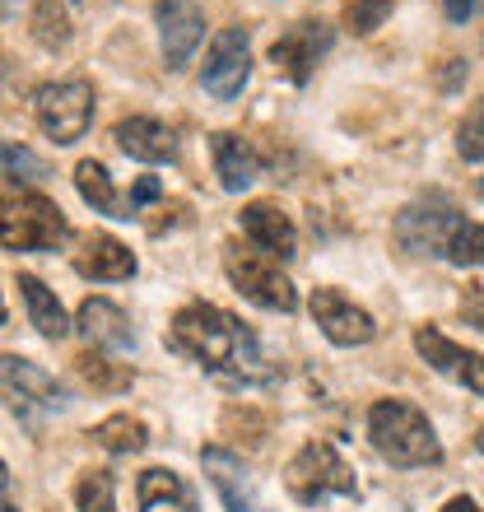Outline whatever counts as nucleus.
<instances>
[{"label": "nucleus", "mask_w": 484, "mask_h": 512, "mask_svg": "<svg viewBox=\"0 0 484 512\" xmlns=\"http://www.w3.org/2000/svg\"><path fill=\"white\" fill-rule=\"evenodd\" d=\"M168 345L229 382H266L270 378L256 336L233 312L215 308V303H187V308L173 317V326H168Z\"/></svg>", "instance_id": "nucleus-1"}, {"label": "nucleus", "mask_w": 484, "mask_h": 512, "mask_svg": "<svg viewBox=\"0 0 484 512\" xmlns=\"http://www.w3.org/2000/svg\"><path fill=\"white\" fill-rule=\"evenodd\" d=\"M70 238V219L42 191L0 182V247L5 252H56Z\"/></svg>", "instance_id": "nucleus-2"}, {"label": "nucleus", "mask_w": 484, "mask_h": 512, "mask_svg": "<svg viewBox=\"0 0 484 512\" xmlns=\"http://www.w3.org/2000/svg\"><path fill=\"white\" fill-rule=\"evenodd\" d=\"M368 438H373L377 457L401 466V471H419V466L443 461V447H438L429 415L410 401H377L368 410Z\"/></svg>", "instance_id": "nucleus-3"}, {"label": "nucleus", "mask_w": 484, "mask_h": 512, "mask_svg": "<svg viewBox=\"0 0 484 512\" xmlns=\"http://www.w3.org/2000/svg\"><path fill=\"white\" fill-rule=\"evenodd\" d=\"M284 485H289V494L303 508H317L326 499H359V480H354L350 461L340 457L331 443H322V438L298 447V457L284 471Z\"/></svg>", "instance_id": "nucleus-4"}, {"label": "nucleus", "mask_w": 484, "mask_h": 512, "mask_svg": "<svg viewBox=\"0 0 484 512\" xmlns=\"http://www.w3.org/2000/svg\"><path fill=\"white\" fill-rule=\"evenodd\" d=\"M0 401L10 415H19L24 424H38L42 415H56L66 410V387L38 368L33 359H19V354H0Z\"/></svg>", "instance_id": "nucleus-5"}, {"label": "nucleus", "mask_w": 484, "mask_h": 512, "mask_svg": "<svg viewBox=\"0 0 484 512\" xmlns=\"http://www.w3.org/2000/svg\"><path fill=\"white\" fill-rule=\"evenodd\" d=\"M224 270H229L233 289L242 298H252L256 308L266 312H294L298 308V294L289 275L280 270V261L266 252H252V247L242 243H224Z\"/></svg>", "instance_id": "nucleus-6"}, {"label": "nucleus", "mask_w": 484, "mask_h": 512, "mask_svg": "<svg viewBox=\"0 0 484 512\" xmlns=\"http://www.w3.org/2000/svg\"><path fill=\"white\" fill-rule=\"evenodd\" d=\"M33 117L56 145H75L84 140V131L94 126V84L89 80H56L42 84L33 94Z\"/></svg>", "instance_id": "nucleus-7"}, {"label": "nucleus", "mask_w": 484, "mask_h": 512, "mask_svg": "<svg viewBox=\"0 0 484 512\" xmlns=\"http://www.w3.org/2000/svg\"><path fill=\"white\" fill-rule=\"evenodd\" d=\"M457 229H461V215L452 205V196H443V191L419 196V201H410L396 215V243L410 256H447V243H452Z\"/></svg>", "instance_id": "nucleus-8"}, {"label": "nucleus", "mask_w": 484, "mask_h": 512, "mask_svg": "<svg viewBox=\"0 0 484 512\" xmlns=\"http://www.w3.org/2000/svg\"><path fill=\"white\" fill-rule=\"evenodd\" d=\"M247 80H252V38H247V28H219L210 52H205L201 89L219 103H233L247 89Z\"/></svg>", "instance_id": "nucleus-9"}, {"label": "nucleus", "mask_w": 484, "mask_h": 512, "mask_svg": "<svg viewBox=\"0 0 484 512\" xmlns=\"http://www.w3.org/2000/svg\"><path fill=\"white\" fill-rule=\"evenodd\" d=\"M331 38H336L331 24H322V19H298L294 28H284L280 38H275L270 61H275V70H280L284 80L308 84L312 70H317V61L331 52Z\"/></svg>", "instance_id": "nucleus-10"}, {"label": "nucleus", "mask_w": 484, "mask_h": 512, "mask_svg": "<svg viewBox=\"0 0 484 512\" xmlns=\"http://www.w3.org/2000/svg\"><path fill=\"white\" fill-rule=\"evenodd\" d=\"M154 24H159L163 42V66L168 70H187V61L196 56L205 38V14L196 0H159L154 5Z\"/></svg>", "instance_id": "nucleus-11"}, {"label": "nucleus", "mask_w": 484, "mask_h": 512, "mask_svg": "<svg viewBox=\"0 0 484 512\" xmlns=\"http://www.w3.org/2000/svg\"><path fill=\"white\" fill-rule=\"evenodd\" d=\"M312 317L322 326V336L331 340V345H345V350H350V345H368V340L377 336L373 317L363 308H354L340 289H312Z\"/></svg>", "instance_id": "nucleus-12"}, {"label": "nucleus", "mask_w": 484, "mask_h": 512, "mask_svg": "<svg viewBox=\"0 0 484 512\" xmlns=\"http://www.w3.org/2000/svg\"><path fill=\"white\" fill-rule=\"evenodd\" d=\"M415 350L424 354L443 378H457V382H466L475 396H484V354L461 350L457 340H447L443 331H433V326H419L415 331Z\"/></svg>", "instance_id": "nucleus-13"}, {"label": "nucleus", "mask_w": 484, "mask_h": 512, "mask_svg": "<svg viewBox=\"0 0 484 512\" xmlns=\"http://www.w3.org/2000/svg\"><path fill=\"white\" fill-rule=\"evenodd\" d=\"M201 466L210 475V485L219 489V499L229 512H261V494H256L252 471L242 466V457H233L229 447H205Z\"/></svg>", "instance_id": "nucleus-14"}, {"label": "nucleus", "mask_w": 484, "mask_h": 512, "mask_svg": "<svg viewBox=\"0 0 484 512\" xmlns=\"http://www.w3.org/2000/svg\"><path fill=\"white\" fill-rule=\"evenodd\" d=\"M242 233H247V238H252L266 256H275V261H289V256L298 252L294 219L284 215L280 205H270V201L242 205Z\"/></svg>", "instance_id": "nucleus-15"}, {"label": "nucleus", "mask_w": 484, "mask_h": 512, "mask_svg": "<svg viewBox=\"0 0 484 512\" xmlns=\"http://www.w3.org/2000/svg\"><path fill=\"white\" fill-rule=\"evenodd\" d=\"M210 159H215L219 187L233 191V196H242V191L261 177V154H256V149L247 145L242 135H233V131H215V135H210Z\"/></svg>", "instance_id": "nucleus-16"}, {"label": "nucleus", "mask_w": 484, "mask_h": 512, "mask_svg": "<svg viewBox=\"0 0 484 512\" xmlns=\"http://www.w3.org/2000/svg\"><path fill=\"white\" fill-rule=\"evenodd\" d=\"M75 326L84 331V340H89L94 350H135L131 317H126L112 298H84Z\"/></svg>", "instance_id": "nucleus-17"}, {"label": "nucleus", "mask_w": 484, "mask_h": 512, "mask_svg": "<svg viewBox=\"0 0 484 512\" xmlns=\"http://www.w3.org/2000/svg\"><path fill=\"white\" fill-rule=\"evenodd\" d=\"M75 270H80L84 280H131L135 275V252L126 243H117L112 233H89L75 252Z\"/></svg>", "instance_id": "nucleus-18"}, {"label": "nucleus", "mask_w": 484, "mask_h": 512, "mask_svg": "<svg viewBox=\"0 0 484 512\" xmlns=\"http://www.w3.org/2000/svg\"><path fill=\"white\" fill-rule=\"evenodd\" d=\"M112 140L140 163H173L177 159V135L163 122H154V117H126V122H117Z\"/></svg>", "instance_id": "nucleus-19"}, {"label": "nucleus", "mask_w": 484, "mask_h": 512, "mask_svg": "<svg viewBox=\"0 0 484 512\" xmlns=\"http://www.w3.org/2000/svg\"><path fill=\"white\" fill-rule=\"evenodd\" d=\"M135 503H140V512H196L191 485L177 471H163V466H149L135 480Z\"/></svg>", "instance_id": "nucleus-20"}, {"label": "nucleus", "mask_w": 484, "mask_h": 512, "mask_svg": "<svg viewBox=\"0 0 484 512\" xmlns=\"http://www.w3.org/2000/svg\"><path fill=\"white\" fill-rule=\"evenodd\" d=\"M19 294H24L28 322H33V331H38L42 340L70 336V317H66V308H61V298H56L38 275H19Z\"/></svg>", "instance_id": "nucleus-21"}, {"label": "nucleus", "mask_w": 484, "mask_h": 512, "mask_svg": "<svg viewBox=\"0 0 484 512\" xmlns=\"http://www.w3.org/2000/svg\"><path fill=\"white\" fill-rule=\"evenodd\" d=\"M75 187H80L84 205H94L98 215L131 219V210H126V205L117 201V191H112V173L98 159H80V163H75Z\"/></svg>", "instance_id": "nucleus-22"}, {"label": "nucleus", "mask_w": 484, "mask_h": 512, "mask_svg": "<svg viewBox=\"0 0 484 512\" xmlns=\"http://www.w3.org/2000/svg\"><path fill=\"white\" fill-rule=\"evenodd\" d=\"M75 373H80L94 391H103V396H117V391H126L135 382V368L131 364H112L103 350H84L80 359H75Z\"/></svg>", "instance_id": "nucleus-23"}, {"label": "nucleus", "mask_w": 484, "mask_h": 512, "mask_svg": "<svg viewBox=\"0 0 484 512\" xmlns=\"http://www.w3.org/2000/svg\"><path fill=\"white\" fill-rule=\"evenodd\" d=\"M89 438H94L103 452H112V457H131V452H140V447L149 443V429L135 415H108L103 424H94Z\"/></svg>", "instance_id": "nucleus-24"}, {"label": "nucleus", "mask_w": 484, "mask_h": 512, "mask_svg": "<svg viewBox=\"0 0 484 512\" xmlns=\"http://www.w3.org/2000/svg\"><path fill=\"white\" fill-rule=\"evenodd\" d=\"M75 508L80 512H117V480L112 471H84L75 480Z\"/></svg>", "instance_id": "nucleus-25"}, {"label": "nucleus", "mask_w": 484, "mask_h": 512, "mask_svg": "<svg viewBox=\"0 0 484 512\" xmlns=\"http://www.w3.org/2000/svg\"><path fill=\"white\" fill-rule=\"evenodd\" d=\"M0 177H10V182H42L47 177V159H38L33 149L14 145V140H0Z\"/></svg>", "instance_id": "nucleus-26"}, {"label": "nucleus", "mask_w": 484, "mask_h": 512, "mask_svg": "<svg viewBox=\"0 0 484 512\" xmlns=\"http://www.w3.org/2000/svg\"><path fill=\"white\" fill-rule=\"evenodd\" d=\"M33 38L42 47H66L70 42V14L61 0H38V10H33Z\"/></svg>", "instance_id": "nucleus-27"}, {"label": "nucleus", "mask_w": 484, "mask_h": 512, "mask_svg": "<svg viewBox=\"0 0 484 512\" xmlns=\"http://www.w3.org/2000/svg\"><path fill=\"white\" fill-rule=\"evenodd\" d=\"M391 5H396V0H345V14H340V19H345L350 33L368 38L373 28H382V19L391 14Z\"/></svg>", "instance_id": "nucleus-28"}, {"label": "nucleus", "mask_w": 484, "mask_h": 512, "mask_svg": "<svg viewBox=\"0 0 484 512\" xmlns=\"http://www.w3.org/2000/svg\"><path fill=\"white\" fill-rule=\"evenodd\" d=\"M457 149L466 163H484V98H475V108L457 126Z\"/></svg>", "instance_id": "nucleus-29"}, {"label": "nucleus", "mask_w": 484, "mask_h": 512, "mask_svg": "<svg viewBox=\"0 0 484 512\" xmlns=\"http://www.w3.org/2000/svg\"><path fill=\"white\" fill-rule=\"evenodd\" d=\"M447 256L457 266H484V224H461L447 243Z\"/></svg>", "instance_id": "nucleus-30"}, {"label": "nucleus", "mask_w": 484, "mask_h": 512, "mask_svg": "<svg viewBox=\"0 0 484 512\" xmlns=\"http://www.w3.org/2000/svg\"><path fill=\"white\" fill-rule=\"evenodd\" d=\"M461 317H466L475 331H484V280H471L461 289Z\"/></svg>", "instance_id": "nucleus-31"}, {"label": "nucleus", "mask_w": 484, "mask_h": 512, "mask_svg": "<svg viewBox=\"0 0 484 512\" xmlns=\"http://www.w3.org/2000/svg\"><path fill=\"white\" fill-rule=\"evenodd\" d=\"M159 196H163V182H159V177H140V182L131 187V201H126V205H131V215H135L140 205L159 201Z\"/></svg>", "instance_id": "nucleus-32"}, {"label": "nucleus", "mask_w": 484, "mask_h": 512, "mask_svg": "<svg viewBox=\"0 0 484 512\" xmlns=\"http://www.w3.org/2000/svg\"><path fill=\"white\" fill-rule=\"evenodd\" d=\"M443 10H447V19H452V24H466V19L480 10V0H443Z\"/></svg>", "instance_id": "nucleus-33"}, {"label": "nucleus", "mask_w": 484, "mask_h": 512, "mask_svg": "<svg viewBox=\"0 0 484 512\" xmlns=\"http://www.w3.org/2000/svg\"><path fill=\"white\" fill-rule=\"evenodd\" d=\"M443 512H480V508H475V499L457 494V499H447V508H443Z\"/></svg>", "instance_id": "nucleus-34"}, {"label": "nucleus", "mask_w": 484, "mask_h": 512, "mask_svg": "<svg viewBox=\"0 0 484 512\" xmlns=\"http://www.w3.org/2000/svg\"><path fill=\"white\" fill-rule=\"evenodd\" d=\"M5 494H10V471H5V461H0V508H5Z\"/></svg>", "instance_id": "nucleus-35"}, {"label": "nucleus", "mask_w": 484, "mask_h": 512, "mask_svg": "<svg viewBox=\"0 0 484 512\" xmlns=\"http://www.w3.org/2000/svg\"><path fill=\"white\" fill-rule=\"evenodd\" d=\"M475 447H480V457H484V424H480V433H475Z\"/></svg>", "instance_id": "nucleus-36"}, {"label": "nucleus", "mask_w": 484, "mask_h": 512, "mask_svg": "<svg viewBox=\"0 0 484 512\" xmlns=\"http://www.w3.org/2000/svg\"><path fill=\"white\" fill-rule=\"evenodd\" d=\"M0 326H5V298H0Z\"/></svg>", "instance_id": "nucleus-37"}, {"label": "nucleus", "mask_w": 484, "mask_h": 512, "mask_svg": "<svg viewBox=\"0 0 484 512\" xmlns=\"http://www.w3.org/2000/svg\"><path fill=\"white\" fill-rule=\"evenodd\" d=\"M0 80H5V56H0Z\"/></svg>", "instance_id": "nucleus-38"}, {"label": "nucleus", "mask_w": 484, "mask_h": 512, "mask_svg": "<svg viewBox=\"0 0 484 512\" xmlns=\"http://www.w3.org/2000/svg\"><path fill=\"white\" fill-rule=\"evenodd\" d=\"M0 512H19V508H10V503H5V508H0Z\"/></svg>", "instance_id": "nucleus-39"}, {"label": "nucleus", "mask_w": 484, "mask_h": 512, "mask_svg": "<svg viewBox=\"0 0 484 512\" xmlns=\"http://www.w3.org/2000/svg\"><path fill=\"white\" fill-rule=\"evenodd\" d=\"M480 196H484V177H480Z\"/></svg>", "instance_id": "nucleus-40"}]
</instances>
